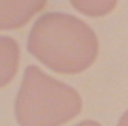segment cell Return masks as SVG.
Segmentation results:
<instances>
[{
    "label": "cell",
    "instance_id": "cell-1",
    "mask_svg": "<svg viewBox=\"0 0 128 126\" xmlns=\"http://www.w3.org/2000/svg\"><path fill=\"white\" fill-rule=\"evenodd\" d=\"M27 48L55 73L78 75L98 56V38L90 25L63 12L43 13L28 33Z\"/></svg>",
    "mask_w": 128,
    "mask_h": 126
},
{
    "label": "cell",
    "instance_id": "cell-2",
    "mask_svg": "<svg viewBox=\"0 0 128 126\" xmlns=\"http://www.w3.org/2000/svg\"><path fill=\"white\" fill-rule=\"evenodd\" d=\"M75 88L43 73L38 66L25 68L15 98V120L20 126H62L82 111Z\"/></svg>",
    "mask_w": 128,
    "mask_h": 126
},
{
    "label": "cell",
    "instance_id": "cell-3",
    "mask_svg": "<svg viewBox=\"0 0 128 126\" xmlns=\"http://www.w3.org/2000/svg\"><path fill=\"white\" fill-rule=\"evenodd\" d=\"M47 0H0V30H17L43 12Z\"/></svg>",
    "mask_w": 128,
    "mask_h": 126
},
{
    "label": "cell",
    "instance_id": "cell-4",
    "mask_svg": "<svg viewBox=\"0 0 128 126\" xmlns=\"http://www.w3.org/2000/svg\"><path fill=\"white\" fill-rule=\"evenodd\" d=\"M20 63V47L12 37H0V88L15 78Z\"/></svg>",
    "mask_w": 128,
    "mask_h": 126
},
{
    "label": "cell",
    "instance_id": "cell-5",
    "mask_svg": "<svg viewBox=\"0 0 128 126\" xmlns=\"http://www.w3.org/2000/svg\"><path fill=\"white\" fill-rule=\"evenodd\" d=\"M76 12L86 17H105L112 13L118 0H68Z\"/></svg>",
    "mask_w": 128,
    "mask_h": 126
},
{
    "label": "cell",
    "instance_id": "cell-6",
    "mask_svg": "<svg viewBox=\"0 0 128 126\" xmlns=\"http://www.w3.org/2000/svg\"><path fill=\"white\" fill-rule=\"evenodd\" d=\"M116 126H128V110L122 115V118H120V121Z\"/></svg>",
    "mask_w": 128,
    "mask_h": 126
},
{
    "label": "cell",
    "instance_id": "cell-7",
    "mask_svg": "<svg viewBox=\"0 0 128 126\" xmlns=\"http://www.w3.org/2000/svg\"><path fill=\"white\" fill-rule=\"evenodd\" d=\"M75 126H102V125L96 123V121H93V120H85V121L78 123V125H75Z\"/></svg>",
    "mask_w": 128,
    "mask_h": 126
}]
</instances>
